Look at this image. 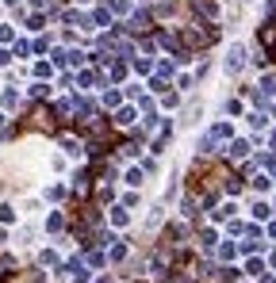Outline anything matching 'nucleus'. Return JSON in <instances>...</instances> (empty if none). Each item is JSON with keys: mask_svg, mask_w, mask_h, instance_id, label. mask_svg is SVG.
<instances>
[{"mask_svg": "<svg viewBox=\"0 0 276 283\" xmlns=\"http://www.w3.org/2000/svg\"><path fill=\"white\" fill-rule=\"evenodd\" d=\"M146 27H150V16H146V12H138L135 20H131V31H135V35H142Z\"/></svg>", "mask_w": 276, "mask_h": 283, "instance_id": "423d86ee", "label": "nucleus"}, {"mask_svg": "<svg viewBox=\"0 0 276 283\" xmlns=\"http://www.w3.org/2000/svg\"><path fill=\"white\" fill-rule=\"evenodd\" d=\"M246 153H250L246 142H234V146H230V157H246Z\"/></svg>", "mask_w": 276, "mask_h": 283, "instance_id": "6e6552de", "label": "nucleus"}, {"mask_svg": "<svg viewBox=\"0 0 276 283\" xmlns=\"http://www.w3.org/2000/svg\"><path fill=\"white\" fill-rule=\"evenodd\" d=\"M46 226H50V230H62V226H66V218L58 215V211H54V215H50V222H46Z\"/></svg>", "mask_w": 276, "mask_h": 283, "instance_id": "9d476101", "label": "nucleus"}, {"mask_svg": "<svg viewBox=\"0 0 276 283\" xmlns=\"http://www.w3.org/2000/svg\"><path fill=\"white\" fill-rule=\"evenodd\" d=\"M242 62H246V50H242V46H230V54H227V73H238V69H242Z\"/></svg>", "mask_w": 276, "mask_h": 283, "instance_id": "7ed1b4c3", "label": "nucleus"}, {"mask_svg": "<svg viewBox=\"0 0 276 283\" xmlns=\"http://www.w3.org/2000/svg\"><path fill=\"white\" fill-rule=\"evenodd\" d=\"M0 272H4V261H0Z\"/></svg>", "mask_w": 276, "mask_h": 283, "instance_id": "f3484780", "label": "nucleus"}, {"mask_svg": "<svg viewBox=\"0 0 276 283\" xmlns=\"http://www.w3.org/2000/svg\"><path fill=\"white\" fill-rule=\"evenodd\" d=\"M0 127H4V115H0Z\"/></svg>", "mask_w": 276, "mask_h": 283, "instance_id": "2eb2a0df", "label": "nucleus"}, {"mask_svg": "<svg viewBox=\"0 0 276 283\" xmlns=\"http://www.w3.org/2000/svg\"><path fill=\"white\" fill-rule=\"evenodd\" d=\"M0 65H8V50H0Z\"/></svg>", "mask_w": 276, "mask_h": 283, "instance_id": "ddd939ff", "label": "nucleus"}, {"mask_svg": "<svg viewBox=\"0 0 276 283\" xmlns=\"http://www.w3.org/2000/svg\"><path fill=\"white\" fill-rule=\"evenodd\" d=\"M112 222H115V226H123V222H131V215H127V211H123V207H115V215H112Z\"/></svg>", "mask_w": 276, "mask_h": 283, "instance_id": "1a4fd4ad", "label": "nucleus"}, {"mask_svg": "<svg viewBox=\"0 0 276 283\" xmlns=\"http://www.w3.org/2000/svg\"><path fill=\"white\" fill-rule=\"evenodd\" d=\"M0 222H16V211L12 207H0Z\"/></svg>", "mask_w": 276, "mask_h": 283, "instance_id": "9b49d317", "label": "nucleus"}, {"mask_svg": "<svg viewBox=\"0 0 276 283\" xmlns=\"http://www.w3.org/2000/svg\"><path fill=\"white\" fill-rule=\"evenodd\" d=\"M261 46L269 50V58H276V23H265V27H261Z\"/></svg>", "mask_w": 276, "mask_h": 283, "instance_id": "f257e3e1", "label": "nucleus"}, {"mask_svg": "<svg viewBox=\"0 0 276 283\" xmlns=\"http://www.w3.org/2000/svg\"><path fill=\"white\" fill-rule=\"evenodd\" d=\"M0 241H4V230H0Z\"/></svg>", "mask_w": 276, "mask_h": 283, "instance_id": "dca6fc26", "label": "nucleus"}, {"mask_svg": "<svg viewBox=\"0 0 276 283\" xmlns=\"http://www.w3.org/2000/svg\"><path fill=\"white\" fill-rule=\"evenodd\" d=\"M31 4H35V8H46V0H31Z\"/></svg>", "mask_w": 276, "mask_h": 283, "instance_id": "4468645a", "label": "nucleus"}, {"mask_svg": "<svg viewBox=\"0 0 276 283\" xmlns=\"http://www.w3.org/2000/svg\"><path fill=\"white\" fill-rule=\"evenodd\" d=\"M192 8H196V16H204V20H219V4H215V0H192Z\"/></svg>", "mask_w": 276, "mask_h": 283, "instance_id": "f03ea898", "label": "nucleus"}, {"mask_svg": "<svg viewBox=\"0 0 276 283\" xmlns=\"http://www.w3.org/2000/svg\"><path fill=\"white\" fill-rule=\"evenodd\" d=\"M96 23H100V27H108V23H112V16H108V12H104V8H100V12H92L89 27H96Z\"/></svg>", "mask_w": 276, "mask_h": 283, "instance_id": "0eeeda50", "label": "nucleus"}, {"mask_svg": "<svg viewBox=\"0 0 276 283\" xmlns=\"http://www.w3.org/2000/svg\"><path fill=\"white\" fill-rule=\"evenodd\" d=\"M8 39H12V27H4V23H0V43H8Z\"/></svg>", "mask_w": 276, "mask_h": 283, "instance_id": "f8f14e48", "label": "nucleus"}, {"mask_svg": "<svg viewBox=\"0 0 276 283\" xmlns=\"http://www.w3.org/2000/svg\"><path fill=\"white\" fill-rule=\"evenodd\" d=\"M35 123H39L43 131H54V111L50 108H35Z\"/></svg>", "mask_w": 276, "mask_h": 283, "instance_id": "20e7f679", "label": "nucleus"}, {"mask_svg": "<svg viewBox=\"0 0 276 283\" xmlns=\"http://www.w3.org/2000/svg\"><path fill=\"white\" fill-rule=\"evenodd\" d=\"M135 119H138V111H135V108H123L119 115H115V127H131Z\"/></svg>", "mask_w": 276, "mask_h": 283, "instance_id": "39448f33", "label": "nucleus"}]
</instances>
